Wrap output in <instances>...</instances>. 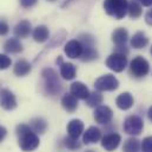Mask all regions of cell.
I'll list each match as a JSON object with an SVG mask.
<instances>
[{
    "mask_svg": "<svg viewBox=\"0 0 152 152\" xmlns=\"http://www.w3.org/2000/svg\"><path fill=\"white\" fill-rule=\"evenodd\" d=\"M139 149H140L139 140L132 137L125 140L124 146H123V152H139Z\"/></svg>",
    "mask_w": 152,
    "mask_h": 152,
    "instance_id": "obj_27",
    "label": "cell"
},
{
    "mask_svg": "<svg viewBox=\"0 0 152 152\" xmlns=\"http://www.w3.org/2000/svg\"><path fill=\"white\" fill-rule=\"evenodd\" d=\"M140 148L143 152H152V137H146L143 140Z\"/></svg>",
    "mask_w": 152,
    "mask_h": 152,
    "instance_id": "obj_31",
    "label": "cell"
},
{
    "mask_svg": "<svg viewBox=\"0 0 152 152\" xmlns=\"http://www.w3.org/2000/svg\"><path fill=\"white\" fill-rule=\"evenodd\" d=\"M8 31H10V26H8L7 21L4 19H0V36L1 37L6 36L8 33Z\"/></svg>",
    "mask_w": 152,
    "mask_h": 152,
    "instance_id": "obj_32",
    "label": "cell"
},
{
    "mask_svg": "<svg viewBox=\"0 0 152 152\" xmlns=\"http://www.w3.org/2000/svg\"><path fill=\"white\" fill-rule=\"evenodd\" d=\"M18 137V145L25 152L34 151L40 144L38 134L26 124H19L15 129Z\"/></svg>",
    "mask_w": 152,
    "mask_h": 152,
    "instance_id": "obj_1",
    "label": "cell"
},
{
    "mask_svg": "<svg viewBox=\"0 0 152 152\" xmlns=\"http://www.w3.org/2000/svg\"><path fill=\"white\" fill-rule=\"evenodd\" d=\"M6 136H7V130L4 126H0V143L6 138Z\"/></svg>",
    "mask_w": 152,
    "mask_h": 152,
    "instance_id": "obj_34",
    "label": "cell"
},
{
    "mask_svg": "<svg viewBox=\"0 0 152 152\" xmlns=\"http://www.w3.org/2000/svg\"><path fill=\"white\" fill-rule=\"evenodd\" d=\"M133 103H134V100H133V97L130 92H124V93L119 94L115 99L117 107L120 110H124V111L131 109L133 106Z\"/></svg>",
    "mask_w": 152,
    "mask_h": 152,
    "instance_id": "obj_15",
    "label": "cell"
},
{
    "mask_svg": "<svg viewBox=\"0 0 152 152\" xmlns=\"http://www.w3.org/2000/svg\"><path fill=\"white\" fill-rule=\"evenodd\" d=\"M85 102H86V105L90 107H98L103 103V94H100L99 91L90 92V94L85 99Z\"/></svg>",
    "mask_w": 152,
    "mask_h": 152,
    "instance_id": "obj_26",
    "label": "cell"
},
{
    "mask_svg": "<svg viewBox=\"0 0 152 152\" xmlns=\"http://www.w3.org/2000/svg\"><path fill=\"white\" fill-rule=\"evenodd\" d=\"M70 91L73 96H76L78 99H83V100H85L90 94V91H88L87 86L81 81H75L73 84H71Z\"/></svg>",
    "mask_w": 152,
    "mask_h": 152,
    "instance_id": "obj_17",
    "label": "cell"
},
{
    "mask_svg": "<svg viewBox=\"0 0 152 152\" xmlns=\"http://www.w3.org/2000/svg\"><path fill=\"white\" fill-rule=\"evenodd\" d=\"M79 41L83 45V54L80 59L83 61H92L98 58V52L96 48L94 38L88 33H83L79 36Z\"/></svg>",
    "mask_w": 152,
    "mask_h": 152,
    "instance_id": "obj_3",
    "label": "cell"
},
{
    "mask_svg": "<svg viewBox=\"0 0 152 152\" xmlns=\"http://www.w3.org/2000/svg\"><path fill=\"white\" fill-rule=\"evenodd\" d=\"M4 50L7 53L11 54H18L20 52H23V44L20 42V40L18 38H11L8 39L5 44H4Z\"/></svg>",
    "mask_w": 152,
    "mask_h": 152,
    "instance_id": "obj_20",
    "label": "cell"
},
{
    "mask_svg": "<svg viewBox=\"0 0 152 152\" xmlns=\"http://www.w3.org/2000/svg\"><path fill=\"white\" fill-rule=\"evenodd\" d=\"M19 1H20L21 7L24 8H31L38 2V0H19Z\"/></svg>",
    "mask_w": 152,
    "mask_h": 152,
    "instance_id": "obj_33",
    "label": "cell"
},
{
    "mask_svg": "<svg viewBox=\"0 0 152 152\" xmlns=\"http://www.w3.org/2000/svg\"><path fill=\"white\" fill-rule=\"evenodd\" d=\"M151 54H152V47H151Z\"/></svg>",
    "mask_w": 152,
    "mask_h": 152,
    "instance_id": "obj_40",
    "label": "cell"
},
{
    "mask_svg": "<svg viewBox=\"0 0 152 152\" xmlns=\"http://www.w3.org/2000/svg\"><path fill=\"white\" fill-rule=\"evenodd\" d=\"M120 142H121V137L118 133H114V132L113 133H109V134H106L105 137L102 138V146L106 151L111 152L114 151L119 146Z\"/></svg>",
    "mask_w": 152,
    "mask_h": 152,
    "instance_id": "obj_12",
    "label": "cell"
},
{
    "mask_svg": "<svg viewBox=\"0 0 152 152\" xmlns=\"http://www.w3.org/2000/svg\"><path fill=\"white\" fill-rule=\"evenodd\" d=\"M127 13L130 15V18L132 19H137L142 15L143 13V10H142V6L137 2V1H132L129 4V8H127Z\"/></svg>",
    "mask_w": 152,
    "mask_h": 152,
    "instance_id": "obj_28",
    "label": "cell"
},
{
    "mask_svg": "<svg viewBox=\"0 0 152 152\" xmlns=\"http://www.w3.org/2000/svg\"><path fill=\"white\" fill-rule=\"evenodd\" d=\"M61 106L67 112H75L78 109V98L72 93H67L61 98Z\"/></svg>",
    "mask_w": 152,
    "mask_h": 152,
    "instance_id": "obj_21",
    "label": "cell"
},
{
    "mask_svg": "<svg viewBox=\"0 0 152 152\" xmlns=\"http://www.w3.org/2000/svg\"><path fill=\"white\" fill-rule=\"evenodd\" d=\"M103 7L109 15L120 20L127 13L129 2L127 0H104Z\"/></svg>",
    "mask_w": 152,
    "mask_h": 152,
    "instance_id": "obj_4",
    "label": "cell"
},
{
    "mask_svg": "<svg viewBox=\"0 0 152 152\" xmlns=\"http://www.w3.org/2000/svg\"><path fill=\"white\" fill-rule=\"evenodd\" d=\"M150 71V65L149 61L143 58L142 56L136 57L131 63H130V72L137 78L145 77Z\"/></svg>",
    "mask_w": 152,
    "mask_h": 152,
    "instance_id": "obj_6",
    "label": "cell"
},
{
    "mask_svg": "<svg viewBox=\"0 0 152 152\" xmlns=\"http://www.w3.org/2000/svg\"><path fill=\"white\" fill-rule=\"evenodd\" d=\"M119 86L118 79L112 75H104L99 77L94 83V88L99 92L103 91H114Z\"/></svg>",
    "mask_w": 152,
    "mask_h": 152,
    "instance_id": "obj_8",
    "label": "cell"
},
{
    "mask_svg": "<svg viewBox=\"0 0 152 152\" xmlns=\"http://www.w3.org/2000/svg\"><path fill=\"white\" fill-rule=\"evenodd\" d=\"M148 117H149V119L152 121V106L149 109V111H148Z\"/></svg>",
    "mask_w": 152,
    "mask_h": 152,
    "instance_id": "obj_37",
    "label": "cell"
},
{
    "mask_svg": "<svg viewBox=\"0 0 152 152\" xmlns=\"http://www.w3.org/2000/svg\"><path fill=\"white\" fill-rule=\"evenodd\" d=\"M60 76L66 80H72L77 75V67L72 63H61L60 65Z\"/></svg>",
    "mask_w": 152,
    "mask_h": 152,
    "instance_id": "obj_22",
    "label": "cell"
},
{
    "mask_svg": "<svg viewBox=\"0 0 152 152\" xmlns=\"http://www.w3.org/2000/svg\"><path fill=\"white\" fill-rule=\"evenodd\" d=\"M139 2H140L143 6H145V7L152 6V0H139Z\"/></svg>",
    "mask_w": 152,
    "mask_h": 152,
    "instance_id": "obj_36",
    "label": "cell"
},
{
    "mask_svg": "<svg viewBox=\"0 0 152 152\" xmlns=\"http://www.w3.org/2000/svg\"><path fill=\"white\" fill-rule=\"evenodd\" d=\"M32 36L37 42H45L50 38V31L45 25H39L34 28Z\"/></svg>",
    "mask_w": 152,
    "mask_h": 152,
    "instance_id": "obj_25",
    "label": "cell"
},
{
    "mask_svg": "<svg viewBox=\"0 0 152 152\" xmlns=\"http://www.w3.org/2000/svg\"><path fill=\"white\" fill-rule=\"evenodd\" d=\"M106 66L114 72H123L127 66V58L125 54L114 52L106 59Z\"/></svg>",
    "mask_w": 152,
    "mask_h": 152,
    "instance_id": "obj_7",
    "label": "cell"
},
{
    "mask_svg": "<svg viewBox=\"0 0 152 152\" xmlns=\"http://www.w3.org/2000/svg\"><path fill=\"white\" fill-rule=\"evenodd\" d=\"M41 77H42L45 92L48 96H56V94H59L61 92L63 84L59 79L58 73L53 69H51V67L44 69L41 72Z\"/></svg>",
    "mask_w": 152,
    "mask_h": 152,
    "instance_id": "obj_2",
    "label": "cell"
},
{
    "mask_svg": "<svg viewBox=\"0 0 152 152\" xmlns=\"http://www.w3.org/2000/svg\"><path fill=\"white\" fill-rule=\"evenodd\" d=\"M72 1H73V0H66V1H65V2L63 4V7H65V6H67V5H69L70 2H72Z\"/></svg>",
    "mask_w": 152,
    "mask_h": 152,
    "instance_id": "obj_38",
    "label": "cell"
},
{
    "mask_svg": "<svg viewBox=\"0 0 152 152\" xmlns=\"http://www.w3.org/2000/svg\"><path fill=\"white\" fill-rule=\"evenodd\" d=\"M12 65V60L8 56L0 53V71L1 70H7Z\"/></svg>",
    "mask_w": 152,
    "mask_h": 152,
    "instance_id": "obj_30",
    "label": "cell"
},
{
    "mask_svg": "<svg viewBox=\"0 0 152 152\" xmlns=\"http://www.w3.org/2000/svg\"><path fill=\"white\" fill-rule=\"evenodd\" d=\"M100 138H102V131L96 126H91L84 132L83 142L84 144H94L98 140H100Z\"/></svg>",
    "mask_w": 152,
    "mask_h": 152,
    "instance_id": "obj_16",
    "label": "cell"
},
{
    "mask_svg": "<svg viewBox=\"0 0 152 152\" xmlns=\"http://www.w3.org/2000/svg\"><path fill=\"white\" fill-rule=\"evenodd\" d=\"M48 1H56V0H48Z\"/></svg>",
    "mask_w": 152,
    "mask_h": 152,
    "instance_id": "obj_39",
    "label": "cell"
},
{
    "mask_svg": "<svg viewBox=\"0 0 152 152\" xmlns=\"http://www.w3.org/2000/svg\"><path fill=\"white\" fill-rule=\"evenodd\" d=\"M93 117H94V120H96L98 124L105 125V124H109V123L112 120V118H113V112H112V110H111L109 106H106V105H100V106L96 107Z\"/></svg>",
    "mask_w": 152,
    "mask_h": 152,
    "instance_id": "obj_10",
    "label": "cell"
},
{
    "mask_svg": "<svg viewBox=\"0 0 152 152\" xmlns=\"http://www.w3.org/2000/svg\"><path fill=\"white\" fill-rule=\"evenodd\" d=\"M144 129V121L139 115H129L124 121V131L131 136H138Z\"/></svg>",
    "mask_w": 152,
    "mask_h": 152,
    "instance_id": "obj_5",
    "label": "cell"
},
{
    "mask_svg": "<svg viewBox=\"0 0 152 152\" xmlns=\"http://www.w3.org/2000/svg\"><path fill=\"white\" fill-rule=\"evenodd\" d=\"M130 44L133 48H137V50H140V48H144L148 44H149V39L145 36V33L143 32H137L136 34H133V37L130 40Z\"/></svg>",
    "mask_w": 152,
    "mask_h": 152,
    "instance_id": "obj_23",
    "label": "cell"
},
{
    "mask_svg": "<svg viewBox=\"0 0 152 152\" xmlns=\"http://www.w3.org/2000/svg\"><path fill=\"white\" fill-rule=\"evenodd\" d=\"M64 51L69 58H71V59L79 58L80 59V57L83 54V45L79 41V39H72V40L67 41V44L64 47Z\"/></svg>",
    "mask_w": 152,
    "mask_h": 152,
    "instance_id": "obj_11",
    "label": "cell"
},
{
    "mask_svg": "<svg viewBox=\"0 0 152 152\" xmlns=\"http://www.w3.org/2000/svg\"><path fill=\"white\" fill-rule=\"evenodd\" d=\"M32 32V26L28 20H20L14 27V36L17 38H27Z\"/></svg>",
    "mask_w": 152,
    "mask_h": 152,
    "instance_id": "obj_13",
    "label": "cell"
},
{
    "mask_svg": "<svg viewBox=\"0 0 152 152\" xmlns=\"http://www.w3.org/2000/svg\"><path fill=\"white\" fill-rule=\"evenodd\" d=\"M17 98L12 91L2 88L0 91V106L6 111H12L17 107Z\"/></svg>",
    "mask_w": 152,
    "mask_h": 152,
    "instance_id": "obj_9",
    "label": "cell"
},
{
    "mask_svg": "<svg viewBox=\"0 0 152 152\" xmlns=\"http://www.w3.org/2000/svg\"><path fill=\"white\" fill-rule=\"evenodd\" d=\"M31 71H32V65L25 59L17 60V63L14 64V67H13V73L17 77L27 76Z\"/></svg>",
    "mask_w": 152,
    "mask_h": 152,
    "instance_id": "obj_18",
    "label": "cell"
},
{
    "mask_svg": "<svg viewBox=\"0 0 152 152\" xmlns=\"http://www.w3.org/2000/svg\"><path fill=\"white\" fill-rule=\"evenodd\" d=\"M67 133L73 138H79L84 133V123L80 119H72L67 125Z\"/></svg>",
    "mask_w": 152,
    "mask_h": 152,
    "instance_id": "obj_19",
    "label": "cell"
},
{
    "mask_svg": "<svg viewBox=\"0 0 152 152\" xmlns=\"http://www.w3.org/2000/svg\"><path fill=\"white\" fill-rule=\"evenodd\" d=\"M145 21H146L150 26H152V10H150V11L146 13V15H145Z\"/></svg>",
    "mask_w": 152,
    "mask_h": 152,
    "instance_id": "obj_35",
    "label": "cell"
},
{
    "mask_svg": "<svg viewBox=\"0 0 152 152\" xmlns=\"http://www.w3.org/2000/svg\"><path fill=\"white\" fill-rule=\"evenodd\" d=\"M127 39H129V32L124 27H118L112 32V41L117 46V48L125 47Z\"/></svg>",
    "mask_w": 152,
    "mask_h": 152,
    "instance_id": "obj_14",
    "label": "cell"
},
{
    "mask_svg": "<svg viewBox=\"0 0 152 152\" xmlns=\"http://www.w3.org/2000/svg\"><path fill=\"white\" fill-rule=\"evenodd\" d=\"M64 145L70 150H77V149H80V146H81L78 138H73L71 136L64 138Z\"/></svg>",
    "mask_w": 152,
    "mask_h": 152,
    "instance_id": "obj_29",
    "label": "cell"
},
{
    "mask_svg": "<svg viewBox=\"0 0 152 152\" xmlns=\"http://www.w3.org/2000/svg\"><path fill=\"white\" fill-rule=\"evenodd\" d=\"M30 127L37 134H42L47 130V121L41 117H36L30 121Z\"/></svg>",
    "mask_w": 152,
    "mask_h": 152,
    "instance_id": "obj_24",
    "label": "cell"
}]
</instances>
